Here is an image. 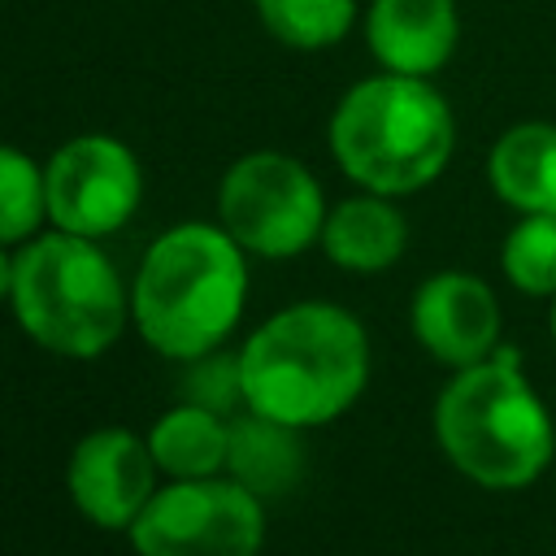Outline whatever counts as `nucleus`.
Segmentation results:
<instances>
[{
	"label": "nucleus",
	"mask_w": 556,
	"mask_h": 556,
	"mask_svg": "<svg viewBox=\"0 0 556 556\" xmlns=\"http://www.w3.org/2000/svg\"><path fill=\"white\" fill-rule=\"evenodd\" d=\"M243 408L313 430L343 417L369 382V334L330 300H300L265 317L239 348Z\"/></svg>",
	"instance_id": "1"
},
{
	"label": "nucleus",
	"mask_w": 556,
	"mask_h": 556,
	"mask_svg": "<svg viewBox=\"0 0 556 556\" xmlns=\"http://www.w3.org/2000/svg\"><path fill=\"white\" fill-rule=\"evenodd\" d=\"M434 443L482 491H526L556 456V421L530 387L517 348L452 369L434 400Z\"/></svg>",
	"instance_id": "2"
},
{
	"label": "nucleus",
	"mask_w": 556,
	"mask_h": 556,
	"mask_svg": "<svg viewBox=\"0 0 556 556\" xmlns=\"http://www.w3.org/2000/svg\"><path fill=\"white\" fill-rule=\"evenodd\" d=\"M248 252L217 222H178L156 235L130 282V321L139 339L169 356L195 361L222 348L248 304Z\"/></svg>",
	"instance_id": "3"
},
{
	"label": "nucleus",
	"mask_w": 556,
	"mask_h": 556,
	"mask_svg": "<svg viewBox=\"0 0 556 556\" xmlns=\"http://www.w3.org/2000/svg\"><path fill=\"white\" fill-rule=\"evenodd\" d=\"M326 139L334 165L361 191L400 200L430 187L447 169L456 117L430 78L382 70L343 91Z\"/></svg>",
	"instance_id": "4"
},
{
	"label": "nucleus",
	"mask_w": 556,
	"mask_h": 556,
	"mask_svg": "<svg viewBox=\"0 0 556 556\" xmlns=\"http://www.w3.org/2000/svg\"><path fill=\"white\" fill-rule=\"evenodd\" d=\"M9 304L17 326L43 352L70 361L104 356L130 317V291L104 248L56 226L30 235L13 252Z\"/></svg>",
	"instance_id": "5"
},
{
	"label": "nucleus",
	"mask_w": 556,
	"mask_h": 556,
	"mask_svg": "<svg viewBox=\"0 0 556 556\" xmlns=\"http://www.w3.org/2000/svg\"><path fill=\"white\" fill-rule=\"evenodd\" d=\"M326 195L313 169L287 152L239 156L217 187V222L230 239L265 261H287L308 252L326 226Z\"/></svg>",
	"instance_id": "6"
},
{
	"label": "nucleus",
	"mask_w": 556,
	"mask_h": 556,
	"mask_svg": "<svg viewBox=\"0 0 556 556\" xmlns=\"http://www.w3.org/2000/svg\"><path fill=\"white\" fill-rule=\"evenodd\" d=\"M126 534L139 556H256L265 543V500L226 473L169 478Z\"/></svg>",
	"instance_id": "7"
},
{
	"label": "nucleus",
	"mask_w": 556,
	"mask_h": 556,
	"mask_svg": "<svg viewBox=\"0 0 556 556\" xmlns=\"http://www.w3.org/2000/svg\"><path fill=\"white\" fill-rule=\"evenodd\" d=\"M48 222L56 230L104 239L122 230L143 200L139 156L113 135H78L43 165Z\"/></svg>",
	"instance_id": "8"
},
{
	"label": "nucleus",
	"mask_w": 556,
	"mask_h": 556,
	"mask_svg": "<svg viewBox=\"0 0 556 556\" xmlns=\"http://www.w3.org/2000/svg\"><path fill=\"white\" fill-rule=\"evenodd\" d=\"M408 326L430 361L447 369H465L500 348L504 313L486 278L469 269H439L421 278V287L413 291Z\"/></svg>",
	"instance_id": "9"
},
{
	"label": "nucleus",
	"mask_w": 556,
	"mask_h": 556,
	"mask_svg": "<svg viewBox=\"0 0 556 556\" xmlns=\"http://www.w3.org/2000/svg\"><path fill=\"white\" fill-rule=\"evenodd\" d=\"M156 456L148 439L122 426H104L78 439L65 465L74 508L100 530H130L143 504L156 495Z\"/></svg>",
	"instance_id": "10"
},
{
	"label": "nucleus",
	"mask_w": 556,
	"mask_h": 556,
	"mask_svg": "<svg viewBox=\"0 0 556 556\" xmlns=\"http://www.w3.org/2000/svg\"><path fill=\"white\" fill-rule=\"evenodd\" d=\"M365 43L382 70L430 78L460 43L456 0H369Z\"/></svg>",
	"instance_id": "11"
},
{
	"label": "nucleus",
	"mask_w": 556,
	"mask_h": 556,
	"mask_svg": "<svg viewBox=\"0 0 556 556\" xmlns=\"http://www.w3.org/2000/svg\"><path fill=\"white\" fill-rule=\"evenodd\" d=\"M321 252L348 274H382L408 248V222L391 195L361 191L339 200L321 226Z\"/></svg>",
	"instance_id": "12"
},
{
	"label": "nucleus",
	"mask_w": 556,
	"mask_h": 556,
	"mask_svg": "<svg viewBox=\"0 0 556 556\" xmlns=\"http://www.w3.org/2000/svg\"><path fill=\"white\" fill-rule=\"evenodd\" d=\"M486 182L513 213H556V122H513L486 152Z\"/></svg>",
	"instance_id": "13"
},
{
	"label": "nucleus",
	"mask_w": 556,
	"mask_h": 556,
	"mask_svg": "<svg viewBox=\"0 0 556 556\" xmlns=\"http://www.w3.org/2000/svg\"><path fill=\"white\" fill-rule=\"evenodd\" d=\"M304 473V443L295 426H282L265 413H239L230 417V443H226V478L248 486L261 500L287 495Z\"/></svg>",
	"instance_id": "14"
},
{
	"label": "nucleus",
	"mask_w": 556,
	"mask_h": 556,
	"mask_svg": "<svg viewBox=\"0 0 556 556\" xmlns=\"http://www.w3.org/2000/svg\"><path fill=\"white\" fill-rule=\"evenodd\" d=\"M230 421L200 404H174L148 430V447L165 478H213L226 473Z\"/></svg>",
	"instance_id": "15"
},
{
	"label": "nucleus",
	"mask_w": 556,
	"mask_h": 556,
	"mask_svg": "<svg viewBox=\"0 0 556 556\" xmlns=\"http://www.w3.org/2000/svg\"><path fill=\"white\" fill-rule=\"evenodd\" d=\"M500 269L513 291L556 300V213H517L500 243Z\"/></svg>",
	"instance_id": "16"
},
{
	"label": "nucleus",
	"mask_w": 556,
	"mask_h": 556,
	"mask_svg": "<svg viewBox=\"0 0 556 556\" xmlns=\"http://www.w3.org/2000/svg\"><path fill=\"white\" fill-rule=\"evenodd\" d=\"M256 17L278 43L295 52H321L352 30L356 0H256Z\"/></svg>",
	"instance_id": "17"
},
{
	"label": "nucleus",
	"mask_w": 556,
	"mask_h": 556,
	"mask_svg": "<svg viewBox=\"0 0 556 556\" xmlns=\"http://www.w3.org/2000/svg\"><path fill=\"white\" fill-rule=\"evenodd\" d=\"M48 222L43 165H35L22 148L0 143V243H26Z\"/></svg>",
	"instance_id": "18"
},
{
	"label": "nucleus",
	"mask_w": 556,
	"mask_h": 556,
	"mask_svg": "<svg viewBox=\"0 0 556 556\" xmlns=\"http://www.w3.org/2000/svg\"><path fill=\"white\" fill-rule=\"evenodd\" d=\"M182 400L213 408L222 417H230V408L243 400V378H239V356L226 352H204L195 361H187V378H182Z\"/></svg>",
	"instance_id": "19"
},
{
	"label": "nucleus",
	"mask_w": 556,
	"mask_h": 556,
	"mask_svg": "<svg viewBox=\"0 0 556 556\" xmlns=\"http://www.w3.org/2000/svg\"><path fill=\"white\" fill-rule=\"evenodd\" d=\"M9 291H13V256H9L4 243H0V304L9 300Z\"/></svg>",
	"instance_id": "20"
},
{
	"label": "nucleus",
	"mask_w": 556,
	"mask_h": 556,
	"mask_svg": "<svg viewBox=\"0 0 556 556\" xmlns=\"http://www.w3.org/2000/svg\"><path fill=\"white\" fill-rule=\"evenodd\" d=\"M547 330H552V343H556V300H552V313H547Z\"/></svg>",
	"instance_id": "21"
}]
</instances>
